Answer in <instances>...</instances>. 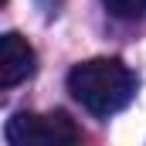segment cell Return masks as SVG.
I'll list each match as a JSON object with an SVG mask.
<instances>
[{
  "mask_svg": "<svg viewBox=\"0 0 146 146\" xmlns=\"http://www.w3.org/2000/svg\"><path fill=\"white\" fill-rule=\"evenodd\" d=\"M82 139V129L65 112H17L7 122V143L14 146H68Z\"/></svg>",
  "mask_w": 146,
  "mask_h": 146,
  "instance_id": "cell-2",
  "label": "cell"
},
{
  "mask_svg": "<svg viewBox=\"0 0 146 146\" xmlns=\"http://www.w3.org/2000/svg\"><path fill=\"white\" fill-rule=\"evenodd\" d=\"M102 3H106V10H109L112 17H119V21H136V17L146 14V0H102Z\"/></svg>",
  "mask_w": 146,
  "mask_h": 146,
  "instance_id": "cell-4",
  "label": "cell"
},
{
  "mask_svg": "<svg viewBox=\"0 0 146 146\" xmlns=\"http://www.w3.org/2000/svg\"><path fill=\"white\" fill-rule=\"evenodd\" d=\"M0 3H3V0H0Z\"/></svg>",
  "mask_w": 146,
  "mask_h": 146,
  "instance_id": "cell-5",
  "label": "cell"
},
{
  "mask_svg": "<svg viewBox=\"0 0 146 146\" xmlns=\"http://www.w3.org/2000/svg\"><path fill=\"white\" fill-rule=\"evenodd\" d=\"M34 65H37V54L24 34H17V31L0 34V88L27 82L34 75Z\"/></svg>",
  "mask_w": 146,
  "mask_h": 146,
  "instance_id": "cell-3",
  "label": "cell"
},
{
  "mask_svg": "<svg viewBox=\"0 0 146 146\" xmlns=\"http://www.w3.org/2000/svg\"><path fill=\"white\" fill-rule=\"evenodd\" d=\"M68 92L92 115H115L136 95V78L119 58H88L68 72Z\"/></svg>",
  "mask_w": 146,
  "mask_h": 146,
  "instance_id": "cell-1",
  "label": "cell"
}]
</instances>
